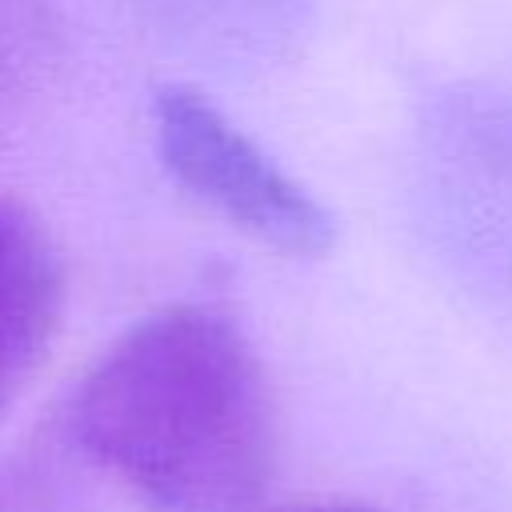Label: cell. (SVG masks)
I'll return each instance as SVG.
<instances>
[{
	"instance_id": "5",
	"label": "cell",
	"mask_w": 512,
	"mask_h": 512,
	"mask_svg": "<svg viewBox=\"0 0 512 512\" xmlns=\"http://www.w3.org/2000/svg\"><path fill=\"white\" fill-rule=\"evenodd\" d=\"M276 512H372L360 504H292V508H276Z\"/></svg>"
},
{
	"instance_id": "3",
	"label": "cell",
	"mask_w": 512,
	"mask_h": 512,
	"mask_svg": "<svg viewBox=\"0 0 512 512\" xmlns=\"http://www.w3.org/2000/svg\"><path fill=\"white\" fill-rule=\"evenodd\" d=\"M64 312V264L44 224L0 200V412L44 364Z\"/></svg>"
},
{
	"instance_id": "1",
	"label": "cell",
	"mask_w": 512,
	"mask_h": 512,
	"mask_svg": "<svg viewBox=\"0 0 512 512\" xmlns=\"http://www.w3.org/2000/svg\"><path fill=\"white\" fill-rule=\"evenodd\" d=\"M72 432L152 512H244L276 460L264 368L208 304H172L120 332L76 388Z\"/></svg>"
},
{
	"instance_id": "2",
	"label": "cell",
	"mask_w": 512,
	"mask_h": 512,
	"mask_svg": "<svg viewBox=\"0 0 512 512\" xmlns=\"http://www.w3.org/2000/svg\"><path fill=\"white\" fill-rule=\"evenodd\" d=\"M156 148L172 180L232 228L284 256H324L336 244L332 212L252 144L204 92L168 84L152 104Z\"/></svg>"
},
{
	"instance_id": "4",
	"label": "cell",
	"mask_w": 512,
	"mask_h": 512,
	"mask_svg": "<svg viewBox=\"0 0 512 512\" xmlns=\"http://www.w3.org/2000/svg\"><path fill=\"white\" fill-rule=\"evenodd\" d=\"M160 28L188 48L224 60L256 64L288 52L304 20V0H136Z\"/></svg>"
}]
</instances>
